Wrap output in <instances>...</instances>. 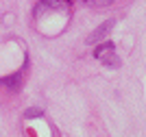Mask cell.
Listing matches in <instances>:
<instances>
[{"mask_svg": "<svg viewBox=\"0 0 146 137\" xmlns=\"http://www.w3.org/2000/svg\"><path fill=\"white\" fill-rule=\"evenodd\" d=\"M113 20H105L103 24H100V26H98V28H94L90 33V37H87V44H90V46H94V44H98V42H103L105 37L109 35V30L113 28Z\"/></svg>", "mask_w": 146, "mask_h": 137, "instance_id": "obj_1", "label": "cell"}, {"mask_svg": "<svg viewBox=\"0 0 146 137\" xmlns=\"http://www.w3.org/2000/svg\"><path fill=\"white\" fill-rule=\"evenodd\" d=\"M20 83H22L20 72H15V74H11V76H2V78H0V85H2V87H7V89H11V91H18Z\"/></svg>", "mask_w": 146, "mask_h": 137, "instance_id": "obj_2", "label": "cell"}, {"mask_svg": "<svg viewBox=\"0 0 146 137\" xmlns=\"http://www.w3.org/2000/svg\"><path fill=\"white\" fill-rule=\"evenodd\" d=\"M98 59L103 61V63H105L107 68H120V63H122V61H120V57H118V54L113 52V50H107V52H105V54H100Z\"/></svg>", "mask_w": 146, "mask_h": 137, "instance_id": "obj_3", "label": "cell"}, {"mask_svg": "<svg viewBox=\"0 0 146 137\" xmlns=\"http://www.w3.org/2000/svg\"><path fill=\"white\" fill-rule=\"evenodd\" d=\"M87 7H94V9H100V7H109L113 5V0H83Z\"/></svg>", "mask_w": 146, "mask_h": 137, "instance_id": "obj_4", "label": "cell"}, {"mask_svg": "<svg viewBox=\"0 0 146 137\" xmlns=\"http://www.w3.org/2000/svg\"><path fill=\"white\" fill-rule=\"evenodd\" d=\"M107 50H113V42H105L103 46H98V48H96V52H94V57L98 59V57H100V54H105Z\"/></svg>", "mask_w": 146, "mask_h": 137, "instance_id": "obj_5", "label": "cell"}, {"mask_svg": "<svg viewBox=\"0 0 146 137\" xmlns=\"http://www.w3.org/2000/svg\"><path fill=\"white\" fill-rule=\"evenodd\" d=\"M39 115H44V109H39V107L26 109V111H24V118H39Z\"/></svg>", "mask_w": 146, "mask_h": 137, "instance_id": "obj_6", "label": "cell"}]
</instances>
